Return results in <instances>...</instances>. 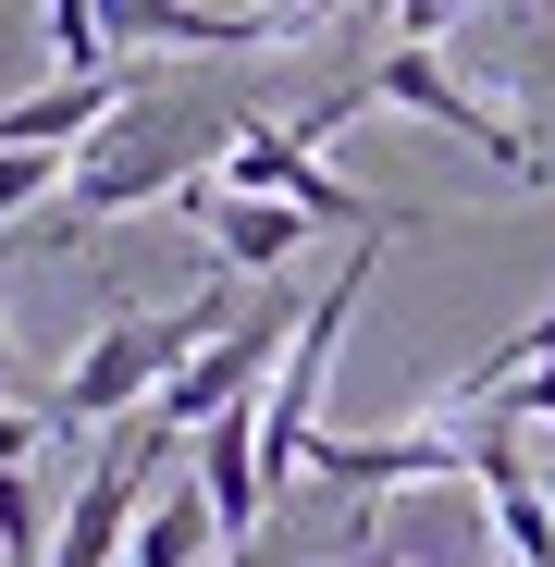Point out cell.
I'll use <instances>...</instances> for the list:
<instances>
[{
    "instance_id": "obj_1",
    "label": "cell",
    "mask_w": 555,
    "mask_h": 567,
    "mask_svg": "<svg viewBox=\"0 0 555 567\" xmlns=\"http://www.w3.org/2000/svg\"><path fill=\"white\" fill-rule=\"evenodd\" d=\"M370 259L383 247H358L321 297L297 309V346H285V370H271V395H259V482H271V506H285V482L309 468V444H321V383H333V333L358 321V297H370Z\"/></svg>"
},
{
    "instance_id": "obj_2",
    "label": "cell",
    "mask_w": 555,
    "mask_h": 567,
    "mask_svg": "<svg viewBox=\"0 0 555 567\" xmlns=\"http://www.w3.org/2000/svg\"><path fill=\"white\" fill-rule=\"evenodd\" d=\"M370 112H420V124H444V136H470L506 185H543V148H531V136H518V124H506L444 50H420V38H395L383 62H370Z\"/></svg>"
},
{
    "instance_id": "obj_3",
    "label": "cell",
    "mask_w": 555,
    "mask_h": 567,
    "mask_svg": "<svg viewBox=\"0 0 555 567\" xmlns=\"http://www.w3.org/2000/svg\"><path fill=\"white\" fill-rule=\"evenodd\" d=\"M309 468L321 482H346V494H395V482H470V432H321L309 444Z\"/></svg>"
},
{
    "instance_id": "obj_4",
    "label": "cell",
    "mask_w": 555,
    "mask_h": 567,
    "mask_svg": "<svg viewBox=\"0 0 555 567\" xmlns=\"http://www.w3.org/2000/svg\"><path fill=\"white\" fill-rule=\"evenodd\" d=\"M112 38L136 50H297V38H321V13H210V0H124L112 13Z\"/></svg>"
},
{
    "instance_id": "obj_5",
    "label": "cell",
    "mask_w": 555,
    "mask_h": 567,
    "mask_svg": "<svg viewBox=\"0 0 555 567\" xmlns=\"http://www.w3.org/2000/svg\"><path fill=\"white\" fill-rule=\"evenodd\" d=\"M185 223L210 235L223 284H235V271H271V284H285V271H297V247L321 235V223H297L285 198H223V185H198V198H185Z\"/></svg>"
},
{
    "instance_id": "obj_6",
    "label": "cell",
    "mask_w": 555,
    "mask_h": 567,
    "mask_svg": "<svg viewBox=\"0 0 555 567\" xmlns=\"http://www.w3.org/2000/svg\"><path fill=\"white\" fill-rule=\"evenodd\" d=\"M185 482L210 494L223 543H259V530H271V482H259V408L210 420V432H198V456H185Z\"/></svg>"
},
{
    "instance_id": "obj_7",
    "label": "cell",
    "mask_w": 555,
    "mask_h": 567,
    "mask_svg": "<svg viewBox=\"0 0 555 567\" xmlns=\"http://www.w3.org/2000/svg\"><path fill=\"white\" fill-rule=\"evenodd\" d=\"M223 555H235V543H223L210 494H198V482H161L148 518H136V555H124V567H223Z\"/></svg>"
},
{
    "instance_id": "obj_8",
    "label": "cell",
    "mask_w": 555,
    "mask_h": 567,
    "mask_svg": "<svg viewBox=\"0 0 555 567\" xmlns=\"http://www.w3.org/2000/svg\"><path fill=\"white\" fill-rule=\"evenodd\" d=\"M50 530L62 506L38 494V468H0V567H50Z\"/></svg>"
},
{
    "instance_id": "obj_9",
    "label": "cell",
    "mask_w": 555,
    "mask_h": 567,
    "mask_svg": "<svg viewBox=\"0 0 555 567\" xmlns=\"http://www.w3.org/2000/svg\"><path fill=\"white\" fill-rule=\"evenodd\" d=\"M38 38L62 50V74H124V38H112V13H100V0H50V13H38Z\"/></svg>"
},
{
    "instance_id": "obj_10",
    "label": "cell",
    "mask_w": 555,
    "mask_h": 567,
    "mask_svg": "<svg viewBox=\"0 0 555 567\" xmlns=\"http://www.w3.org/2000/svg\"><path fill=\"white\" fill-rule=\"evenodd\" d=\"M0 408H25V370H13V333H0Z\"/></svg>"
},
{
    "instance_id": "obj_11",
    "label": "cell",
    "mask_w": 555,
    "mask_h": 567,
    "mask_svg": "<svg viewBox=\"0 0 555 567\" xmlns=\"http://www.w3.org/2000/svg\"><path fill=\"white\" fill-rule=\"evenodd\" d=\"M223 567H285V555H271V530H259V543H235V555H223Z\"/></svg>"
}]
</instances>
